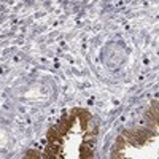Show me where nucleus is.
<instances>
[{
	"label": "nucleus",
	"instance_id": "1",
	"mask_svg": "<svg viewBox=\"0 0 159 159\" xmlns=\"http://www.w3.org/2000/svg\"><path fill=\"white\" fill-rule=\"evenodd\" d=\"M145 118H147V121L151 127V130H157V100H154L151 103V107L145 111Z\"/></svg>",
	"mask_w": 159,
	"mask_h": 159
},
{
	"label": "nucleus",
	"instance_id": "2",
	"mask_svg": "<svg viewBox=\"0 0 159 159\" xmlns=\"http://www.w3.org/2000/svg\"><path fill=\"white\" fill-rule=\"evenodd\" d=\"M75 118H80V121H81V127L83 129H86L88 127V124H89V121H91V113L88 111V110H84V108H73L72 111H70Z\"/></svg>",
	"mask_w": 159,
	"mask_h": 159
},
{
	"label": "nucleus",
	"instance_id": "3",
	"mask_svg": "<svg viewBox=\"0 0 159 159\" xmlns=\"http://www.w3.org/2000/svg\"><path fill=\"white\" fill-rule=\"evenodd\" d=\"M80 157L81 159H91L94 157V153H92V145L88 142H83L81 147H80Z\"/></svg>",
	"mask_w": 159,
	"mask_h": 159
},
{
	"label": "nucleus",
	"instance_id": "4",
	"mask_svg": "<svg viewBox=\"0 0 159 159\" xmlns=\"http://www.w3.org/2000/svg\"><path fill=\"white\" fill-rule=\"evenodd\" d=\"M25 157H29V159H35V157H42V153H38L35 150H29L27 153H25Z\"/></svg>",
	"mask_w": 159,
	"mask_h": 159
}]
</instances>
